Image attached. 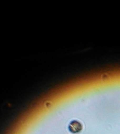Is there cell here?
<instances>
[{
	"mask_svg": "<svg viewBox=\"0 0 120 134\" xmlns=\"http://www.w3.org/2000/svg\"><path fill=\"white\" fill-rule=\"evenodd\" d=\"M68 128L71 132L76 133L82 130L83 126L79 121L76 120H73L69 123Z\"/></svg>",
	"mask_w": 120,
	"mask_h": 134,
	"instance_id": "cell-1",
	"label": "cell"
}]
</instances>
